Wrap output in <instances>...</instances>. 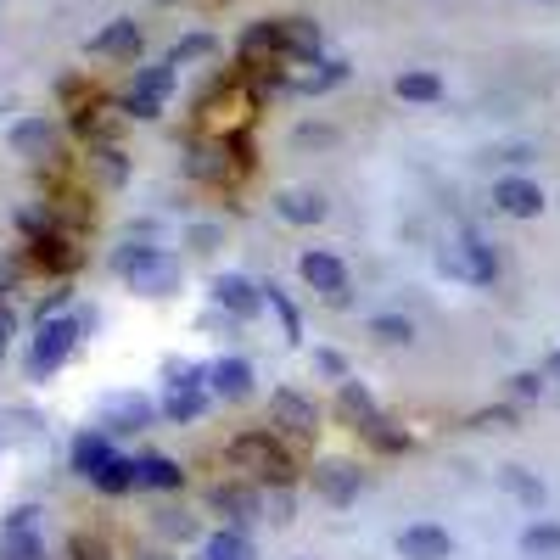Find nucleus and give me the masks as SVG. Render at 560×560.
<instances>
[{
    "label": "nucleus",
    "mask_w": 560,
    "mask_h": 560,
    "mask_svg": "<svg viewBox=\"0 0 560 560\" xmlns=\"http://www.w3.org/2000/svg\"><path fill=\"white\" fill-rule=\"evenodd\" d=\"M118 275H124L135 292H146V297L180 292V264H174L168 252H157V247H124V252H118Z\"/></svg>",
    "instance_id": "f257e3e1"
},
{
    "label": "nucleus",
    "mask_w": 560,
    "mask_h": 560,
    "mask_svg": "<svg viewBox=\"0 0 560 560\" xmlns=\"http://www.w3.org/2000/svg\"><path fill=\"white\" fill-rule=\"evenodd\" d=\"M230 465L258 476V482H292V454H286L280 437H269V432L236 437V443H230Z\"/></svg>",
    "instance_id": "f03ea898"
},
{
    "label": "nucleus",
    "mask_w": 560,
    "mask_h": 560,
    "mask_svg": "<svg viewBox=\"0 0 560 560\" xmlns=\"http://www.w3.org/2000/svg\"><path fill=\"white\" fill-rule=\"evenodd\" d=\"M297 269H303V280L314 286V292L325 297L331 308H348L353 303V286H348V269H342V258L325 247H308L303 258H297Z\"/></svg>",
    "instance_id": "7ed1b4c3"
},
{
    "label": "nucleus",
    "mask_w": 560,
    "mask_h": 560,
    "mask_svg": "<svg viewBox=\"0 0 560 560\" xmlns=\"http://www.w3.org/2000/svg\"><path fill=\"white\" fill-rule=\"evenodd\" d=\"M79 331H84V320H45L40 325V336H34V376H51L56 364L73 353V342H79Z\"/></svg>",
    "instance_id": "20e7f679"
},
{
    "label": "nucleus",
    "mask_w": 560,
    "mask_h": 560,
    "mask_svg": "<svg viewBox=\"0 0 560 560\" xmlns=\"http://www.w3.org/2000/svg\"><path fill=\"white\" fill-rule=\"evenodd\" d=\"M168 90H174V62H157V68H140L135 73V90H129V118H157L168 101Z\"/></svg>",
    "instance_id": "39448f33"
},
{
    "label": "nucleus",
    "mask_w": 560,
    "mask_h": 560,
    "mask_svg": "<svg viewBox=\"0 0 560 560\" xmlns=\"http://www.w3.org/2000/svg\"><path fill=\"white\" fill-rule=\"evenodd\" d=\"M493 208L510 213V219H538V213L549 208V196H544V185L521 180V174H504V180L493 185Z\"/></svg>",
    "instance_id": "423d86ee"
},
{
    "label": "nucleus",
    "mask_w": 560,
    "mask_h": 560,
    "mask_svg": "<svg viewBox=\"0 0 560 560\" xmlns=\"http://www.w3.org/2000/svg\"><path fill=\"white\" fill-rule=\"evenodd\" d=\"M174 387H168V398H163V415L168 420H196L202 415V409H208V387H202V381H208V370H180V364H174Z\"/></svg>",
    "instance_id": "0eeeda50"
},
{
    "label": "nucleus",
    "mask_w": 560,
    "mask_h": 560,
    "mask_svg": "<svg viewBox=\"0 0 560 560\" xmlns=\"http://www.w3.org/2000/svg\"><path fill=\"white\" fill-rule=\"evenodd\" d=\"M398 555L404 560H448L454 555V538L437 521H415V527L398 532Z\"/></svg>",
    "instance_id": "6e6552de"
},
{
    "label": "nucleus",
    "mask_w": 560,
    "mask_h": 560,
    "mask_svg": "<svg viewBox=\"0 0 560 560\" xmlns=\"http://www.w3.org/2000/svg\"><path fill=\"white\" fill-rule=\"evenodd\" d=\"M314 488H320L325 504H353V499H359V488H364V471H359V465H348V460H325L320 471H314Z\"/></svg>",
    "instance_id": "1a4fd4ad"
},
{
    "label": "nucleus",
    "mask_w": 560,
    "mask_h": 560,
    "mask_svg": "<svg viewBox=\"0 0 560 560\" xmlns=\"http://www.w3.org/2000/svg\"><path fill=\"white\" fill-rule=\"evenodd\" d=\"M213 297H219V308H230L236 320H252V314L269 303L264 286H258V280H247V275H219V280H213Z\"/></svg>",
    "instance_id": "9d476101"
},
{
    "label": "nucleus",
    "mask_w": 560,
    "mask_h": 560,
    "mask_svg": "<svg viewBox=\"0 0 560 560\" xmlns=\"http://www.w3.org/2000/svg\"><path fill=\"white\" fill-rule=\"evenodd\" d=\"M269 415H275V426H286V432H297V437H308L314 426H320V409L292 387H280L275 398H269Z\"/></svg>",
    "instance_id": "9b49d317"
},
{
    "label": "nucleus",
    "mask_w": 560,
    "mask_h": 560,
    "mask_svg": "<svg viewBox=\"0 0 560 560\" xmlns=\"http://www.w3.org/2000/svg\"><path fill=\"white\" fill-rule=\"evenodd\" d=\"M0 560H45V544H40V532H34V510H17V516L6 521Z\"/></svg>",
    "instance_id": "f8f14e48"
},
{
    "label": "nucleus",
    "mask_w": 560,
    "mask_h": 560,
    "mask_svg": "<svg viewBox=\"0 0 560 560\" xmlns=\"http://www.w3.org/2000/svg\"><path fill=\"white\" fill-rule=\"evenodd\" d=\"M241 62L247 68H275L280 62V23H252L247 34H241Z\"/></svg>",
    "instance_id": "ddd939ff"
},
{
    "label": "nucleus",
    "mask_w": 560,
    "mask_h": 560,
    "mask_svg": "<svg viewBox=\"0 0 560 560\" xmlns=\"http://www.w3.org/2000/svg\"><path fill=\"white\" fill-rule=\"evenodd\" d=\"M90 51H96V56H118V62H135V56H140V28L129 23V17H118V23H107L96 40H90Z\"/></svg>",
    "instance_id": "4468645a"
},
{
    "label": "nucleus",
    "mask_w": 560,
    "mask_h": 560,
    "mask_svg": "<svg viewBox=\"0 0 560 560\" xmlns=\"http://www.w3.org/2000/svg\"><path fill=\"white\" fill-rule=\"evenodd\" d=\"M280 56L314 62L320 56V28L308 23V17H280Z\"/></svg>",
    "instance_id": "2eb2a0df"
},
{
    "label": "nucleus",
    "mask_w": 560,
    "mask_h": 560,
    "mask_svg": "<svg viewBox=\"0 0 560 560\" xmlns=\"http://www.w3.org/2000/svg\"><path fill=\"white\" fill-rule=\"evenodd\" d=\"M454 269H460L465 280H476V286H488L493 275H499V258H493V247L482 236H465L460 241V258H454Z\"/></svg>",
    "instance_id": "dca6fc26"
},
{
    "label": "nucleus",
    "mask_w": 560,
    "mask_h": 560,
    "mask_svg": "<svg viewBox=\"0 0 560 560\" xmlns=\"http://www.w3.org/2000/svg\"><path fill=\"white\" fill-rule=\"evenodd\" d=\"M275 213L292 224H325V213H331V202H325L320 191H280L275 196Z\"/></svg>",
    "instance_id": "f3484780"
},
{
    "label": "nucleus",
    "mask_w": 560,
    "mask_h": 560,
    "mask_svg": "<svg viewBox=\"0 0 560 560\" xmlns=\"http://www.w3.org/2000/svg\"><path fill=\"white\" fill-rule=\"evenodd\" d=\"M208 387L219 392V398H236L241 404V398H252V364L247 359H219L208 370Z\"/></svg>",
    "instance_id": "a211bd4d"
},
{
    "label": "nucleus",
    "mask_w": 560,
    "mask_h": 560,
    "mask_svg": "<svg viewBox=\"0 0 560 560\" xmlns=\"http://www.w3.org/2000/svg\"><path fill=\"white\" fill-rule=\"evenodd\" d=\"M12 152H17V157H34V163H40V157L56 152V129L45 124V118H23V124L12 129Z\"/></svg>",
    "instance_id": "6ab92c4d"
},
{
    "label": "nucleus",
    "mask_w": 560,
    "mask_h": 560,
    "mask_svg": "<svg viewBox=\"0 0 560 560\" xmlns=\"http://www.w3.org/2000/svg\"><path fill=\"white\" fill-rule=\"evenodd\" d=\"M185 482V471L168 454H140L135 460V488H157V493H168V488H180Z\"/></svg>",
    "instance_id": "aec40b11"
},
{
    "label": "nucleus",
    "mask_w": 560,
    "mask_h": 560,
    "mask_svg": "<svg viewBox=\"0 0 560 560\" xmlns=\"http://www.w3.org/2000/svg\"><path fill=\"white\" fill-rule=\"evenodd\" d=\"M185 168H191L196 180H224V174H230V146H224V140H196Z\"/></svg>",
    "instance_id": "412c9836"
},
{
    "label": "nucleus",
    "mask_w": 560,
    "mask_h": 560,
    "mask_svg": "<svg viewBox=\"0 0 560 560\" xmlns=\"http://www.w3.org/2000/svg\"><path fill=\"white\" fill-rule=\"evenodd\" d=\"M34 258H40L45 269H62V275H68V269L79 264V247H73L62 230H34Z\"/></svg>",
    "instance_id": "4be33fe9"
},
{
    "label": "nucleus",
    "mask_w": 560,
    "mask_h": 560,
    "mask_svg": "<svg viewBox=\"0 0 560 560\" xmlns=\"http://www.w3.org/2000/svg\"><path fill=\"white\" fill-rule=\"evenodd\" d=\"M213 510L230 521H252L258 516V493H252L247 482H224V488H213Z\"/></svg>",
    "instance_id": "5701e85b"
},
{
    "label": "nucleus",
    "mask_w": 560,
    "mask_h": 560,
    "mask_svg": "<svg viewBox=\"0 0 560 560\" xmlns=\"http://www.w3.org/2000/svg\"><path fill=\"white\" fill-rule=\"evenodd\" d=\"M398 101H443V79L437 73H426V68H409V73H398Z\"/></svg>",
    "instance_id": "b1692460"
},
{
    "label": "nucleus",
    "mask_w": 560,
    "mask_h": 560,
    "mask_svg": "<svg viewBox=\"0 0 560 560\" xmlns=\"http://www.w3.org/2000/svg\"><path fill=\"white\" fill-rule=\"evenodd\" d=\"M359 437H364L370 448H381V454H404V448H409V432H398L387 415H370V420L359 426Z\"/></svg>",
    "instance_id": "393cba45"
},
{
    "label": "nucleus",
    "mask_w": 560,
    "mask_h": 560,
    "mask_svg": "<svg viewBox=\"0 0 560 560\" xmlns=\"http://www.w3.org/2000/svg\"><path fill=\"white\" fill-rule=\"evenodd\" d=\"M521 549H527L532 560H560V521H532V527L521 532Z\"/></svg>",
    "instance_id": "a878e982"
},
{
    "label": "nucleus",
    "mask_w": 560,
    "mask_h": 560,
    "mask_svg": "<svg viewBox=\"0 0 560 560\" xmlns=\"http://www.w3.org/2000/svg\"><path fill=\"white\" fill-rule=\"evenodd\" d=\"M336 415L348 420V426H364V420L376 415V404H370V392H364L359 381H342V392H336Z\"/></svg>",
    "instance_id": "bb28decb"
},
{
    "label": "nucleus",
    "mask_w": 560,
    "mask_h": 560,
    "mask_svg": "<svg viewBox=\"0 0 560 560\" xmlns=\"http://www.w3.org/2000/svg\"><path fill=\"white\" fill-rule=\"evenodd\" d=\"M370 336L387 342V348H404V342H415V320H409V314H376V320H370Z\"/></svg>",
    "instance_id": "cd10ccee"
},
{
    "label": "nucleus",
    "mask_w": 560,
    "mask_h": 560,
    "mask_svg": "<svg viewBox=\"0 0 560 560\" xmlns=\"http://www.w3.org/2000/svg\"><path fill=\"white\" fill-rule=\"evenodd\" d=\"M202 560H252V544H247V532H213L208 538V555Z\"/></svg>",
    "instance_id": "c85d7f7f"
},
{
    "label": "nucleus",
    "mask_w": 560,
    "mask_h": 560,
    "mask_svg": "<svg viewBox=\"0 0 560 560\" xmlns=\"http://www.w3.org/2000/svg\"><path fill=\"white\" fill-rule=\"evenodd\" d=\"M107 460H112L107 437H96V432H90V437H79V443H73V465H79L84 476H96V471H101V465H107Z\"/></svg>",
    "instance_id": "c756f323"
},
{
    "label": "nucleus",
    "mask_w": 560,
    "mask_h": 560,
    "mask_svg": "<svg viewBox=\"0 0 560 560\" xmlns=\"http://www.w3.org/2000/svg\"><path fill=\"white\" fill-rule=\"evenodd\" d=\"M107 420L118 426V432H129V426H146V420H152V404H146V398H112Z\"/></svg>",
    "instance_id": "7c9ffc66"
},
{
    "label": "nucleus",
    "mask_w": 560,
    "mask_h": 560,
    "mask_svg": "<svg viewBox=\"0 0 560 560\" xmlns=\"http://www.w3.org/2000/svg\"><path fill=\"white\" fill-rule=\"evenodd\" d=\"M90 482H96L101 493H124V488H135V460H118V454H112V460L101 465Z\"/></svg>",
    "instance_id": "2f4dec72"
},
{
    "label": "nucleus",
    "mask_w": 560,
    "mask_h": 560,
    "mask_svg": "<svg viewBox=\"0 0 560 560\" xmlns=\"http://www.w3.org/2000/svg\"><path fill=\"white\" fill-rule=\"evenodd\" d=\"M504 488L516 493L521 504H544V482H538L527 465H504Z\"/></svg>",
    "instance_id": "473e14b6"
},
{
    "label": "nucleus",
    "mask_w": 560,
    "mask_h": 560,
    "mask_svg": "<svg viewBox=\"0 0 560 560\" xmlns=\"http://www.w3.org/2000/svg\"><path fill=\"white\" fill-rule=\"evenodd\" d=\"M342 79H348V62H325V68H320V73H308L297 90H303V96H320V90H336Z\"/></svg>",
    "instance_id": "72a5a7b5"
},
{
    "label": "nucleus",
    "mask_w": 560,
    "mask_h": 560,
    "mask_svg": "<svg viewBox=\"0 0 560 560\" xmlns=\"http://www.w3.org/2000/svg\"><path fill=\"white\" fill-rule=\"evenodd\" d=\"M51 213H56V219H68V224H90V208H84V196H56V202H51Z\"/></svg>",
    "instance_id": "f704fd0d"
},
{
    "label": "nucleus",
    "mask_w": 560,
    "mask_h": 560,
    "mask_svg": "<svg viewBox=\"0 0 560 560\" xmlns=\"http://www.w3.org/2000/svg\"><path fill=\"white\" fill-rule=\"evenodd\" d=\"M264 297L280 308V325H286V336H292V342H297V336H303V320H297V308L286 303V297H280V286H264Z\"/></svg>",
    "instance_id": "c9c22d12"
},
{
    "label": "nucleus",
    "mask_w": 560,
    "mask_h": 560,
    "mask_svg": "<svg viewBox=\"0 0 560 560\" xmlns=\"http://www.w3.org/2000/svg\"><path fill=\"white\" fill-rule=\"evenodd\" d=\"M213 51V40L208 34H191V40H180L174 45V68H180V62H191V56H208Z\"/></svg>",
    "instance_id": "e433bc0d"
},
{
    "label": "nucleus",
    "mask_w": 560,
    "mask_h": 560,
    "mask_svg": "<svg viewBox=\"0 0 560 560\" xmlns=\"http://www.w3.org/2000/svg\"><path fill=\"white\" fill-rule=\"evenodd\" d=\"M314 364H320V376H336V381H348V359H342V353L320 348V353H314Z\"/></svg>",
    "instance_id": "4c0bfd02"
},
{
    "label": "nucleus",
    "mask_w": 560,
    "mask_h": 560,
    "mask_svg": "<svg viewBox=\"0 0 560 560\" xmlns=\"http://www.w3.org/2000/svg\"><path fill=\"white\" fill-rule=\"evenodd\" d=\"M96 168H101V174H107V180H112V185L124 180V157L112 152V146H107V152H96Z\"/></svg>",
    "instance_id": "58836bf2"
},
{
    "label": "nucleus",
    "mask_w": 560,
    "mask_h": 560,
    "mask_svg": "<svg viewBox=\"0 0 560 560\" xmlns=\"http://www.w3.org/2000/svg\"><path fill=\"white\" fill-rule=\"evenodd\" d=\"M191 247L196 252H213V247H219V230H213V224H196V230H191Z\"/></svg>",
    "instance_id": "ea45409f"
},
{
    "label": "nucleus",
    "mask_w": 560,
    "mask_h": 560,
    "mask_svg": "<svg viewBox=\"0 0 560 560\" xmlns=\"http://www.w3.org/2000/svg\"><path fill=\"white\" fill-rule=\"evenodd\" d=\"M73 555H79V560H107V549H101L96 538H79V544H73Z\"/></svg>",
    "instance_id": "a19ab883"
},
{
    "label": "nucleus",
    "mask_w": 560,
    "mask_h": 560,
    "mask_svg": "<svg viewBox=\"0 0 560 560\" xmlns=\"http://www.w3.org/2000/svg\"><path fill=\"white\" fill-rule=\"evenodd\" d=\"M269 510H275V521H292V493L280 488L275 499H269Z\"/></svg>",
    "instance_id": "79ce46f5"
},
{
    "label": "nucleus",
    "mask_w": 560,
    "mask_h": 560,
    "mask_svg": "<svg viewBox=\"0 0 560 560\" xmlns=\"http://www.w3.org/2000/svg\"><path fill=\"white\" fill-rule=\"evenodd\" d=\"M510 392H516V398H532V392H538V376H516V381H510Z\"/></svg>",
    "instance_id": "37998d69"
},
{
    "label": "nucleus",
    "mask_w": 560,
    "mask_h": 560,
    "mask_svg": "<svg viewBox=\"0 0 560 560\" xmlns=\"http://www.w3.org/2000/svg\"><path fill=\"white\" fill-rule=\"evenodd\" d=\"M6 331H12V308L0 303V336H6Z\"/></svg>",
    "instance_id": "c03bdc74"
},
{
    "label": "nucleus",
    "mask_w": 560,
    "mask_h": 560,
    "mask_svg": "<svg viewBox=\"0 0 560 560\" xmlns=\"http://www.w3.org/2000/svg\"><path fill=\"white\" fill-rule=\"evenodd\" d=\"M549 376H555V381H560V348H555V353H549Z\"/></svg>",
    "instance_id": "a18cd8bd"
},
{
    "label": "nucleus",
    "mask_w": 560,
    "mask_h": 560,
    "mask_svg": "<svg viewBox=\"0 0 560 560\" xmlns=\"http://www.w3.org/2000/svg\"><path fill=\"white\" fill-rule=\"evenodd\" d=\"M0 353H6V336H0Z\"/></svg>",
    "instance_id": "49530a36"
},
{
    "label": "nucleus",
    "mask_w": 560,
    "mask_h": 560,
    "mask_svg": "<svg viewBox=\"0 0 560 560\" xmlns=\"http://www.w3.org/2000/svg\"><path fill=\"white\" fill-rule=\"evenodd\" d=\"M146 560H163V555H146Z\"/></svg>",
    "instance_id": "de8ad7c7"
}]
</instances>
